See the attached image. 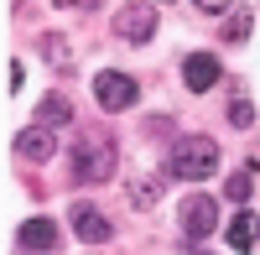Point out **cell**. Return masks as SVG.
Listing matches in <instances>:
<instances>
[{"mask_svg": "<svg viewBox=\"0 0 260 255\" xmlns=\"http://www.w3.org/2000/svg\"><path fill=\"white\" fill-rule=\"evenodd\" d=\"M115 141L104 136V131H94V136H83L78 141V151H73V182L78 187H89V182H110L115 177Z\"/></svg>", "mask_w": 260, "mask_h": 255, "instance_id": "obj_1", "label": "cell"}, {"mask_svg": "<svg viewBox=\"0 0 260 255\" xmlns=\"http://www.w3.org/2000/svg\"><path fill=\"white\" fill-rule=\"evenodd\" d=\"M167 167H172L177 177H187V182H203V177L219 172V141H208V136H182L177 146H172Z\"/></svg>", "mask_w": 260, "mask_h": 255, "instance_id": "obj_2", "label": "cell"}, {"mask_svg": "<svg viewBox=\"0 0 260 255\" xmlns=\"http://www.w3.org/2000/svg\"><path fill=\"white\" fill-rule=\"evenodd\" d=\"M94 99H99L110 115H120V110L136 104V78H125V73H115V68L99 73V78H94Z\"/></svg>", "mask_w": 260, "mask_h": 255, "instance_id": "obj_3", "label": "cell"}, {"mask_svg": "<svg viewBox=\"0 0 260 255\" xmlns=\"http://www.w3.org/2000/svg\"><path fill=\"white\" fill-rule=\"evenodd\" d=\"M219 229V203L213 198H187L182 203V235L187 240H208Z\"/></svg>", "mask_w": 260, "mask_h": 255, "instance_id": "obj_4", "label": "cell"}, {"mask_svg": "<svg viewBox=\"0 0 260 255\" xmlns=\"http://www.w3.org/2000/svg\"><path fill=\"white\" fill-rule=\"evenodd\" d=\"M151 31H156V11H151V6H125V11H115V37H120V42H151Z\"/></svg>", "mask_w": 260, "mask_h": 255, "instance_id": "obj_5", "label": "cell"}, {"mask_svg": "<svg viewBox=\"0 0 260 255\" xmlns=\"http://www.w3.org/2000/svg\"><path fill=\"white\" fill-rule=\"evenodd\" d=\"M16 245H21V250H37V255H57L62 235H57L52 219H26V224L16 229Z\"/></svg>", "mask_w": 260, "mask_h": 255, "instance_id": "obj_6", "label": "cell"}, {"mask_svg": "<svg viewBox=\"0 0 260 255\" xmlns=\"http://www.w3.org/2000/svg\"><path fill=\"white\" fill-rule=\"evenodd\" d=\"M68 214H73V229H78V240H83V245H104V240L115 235L110 219H104L99 208H89V203H73Z\"/></svg>", "mask_w": 260, "mask_h": 255, "instance_id": "obj_7", "label": "cell"}, {"mask_svg": "<svg viewBox=\"0 0 260 255\" xmlns=\"http://www.w3.org/2000/svg\"><path fill=\"white\" fill-rule=\"evenodd\" d=\"M16 151L26 156V162H52V151H57V136L47 131V125H26V131L16 136Z\"/></svg>", "mask_w": 260, "mask_h": 255, "instance_id": "obj_8", "label": "cell"}, {"mask_svg": "<svg viewBox=\"0 0 260 255\" xmlns=\"http://www.w3.org/2000/svg\"><path fill=\"white\" fill-rule=\"evenodd\" d=\"M182 78H187V89L208 94L213 83H219V57H213V52H192V57L182 62Z\"/></svg>", "mask_w": 260, "mask_h": 255, "instance_id": "obj_9", "label": "cell"}, {"mask_svg": "<svg viewBox=\"0 0 260 255\" xmlns=\"http://www.w3.org/2000/svg\"><path fill=\"white\" fill-rule=\"evenodd\" d=\"M255 229H260V214H234V224H229V250H250L255 245Z\"/></svg>", "mask_w": 260, "mask_h": 255, "instance_id": "obj_10", "label": "cell"}, {"mask_svg": "<svg viewBox=\"0 0 260 255\" xmlns=\"http://www.w3.org/2000/svg\"><path fill=\"white\" fill-rule=\"evenodd\" d=\"M68 120H73V104L62 99V94H47V99H42L37 125H47V131H52V125H68Z\"/></svg>", "mask_w": 260, "mask_h": 255, "instance_id": "obj_11", "label": "cell"}, {"mask_svg": "<svg viewBox=\"0 0 260 255\" xmlns=\"http://www.w3.org/2000/svg\"><path fill=\"white\" fill-rule=\"evenodd\" d=\"M125 193H130V203H136V208H151V203H156V193H161V182H156V177H136Z\"/></svg>", "mask_w": 260, "mask_h": 255, "instance_id": "obj_12", "label": "cell"}, {"mask_svg": "<svg viewBox=\"0 0 260 255\" xmlns=\"http://www.w3.org/2000/svg\"><path fill=\"white\" fill-rule=\"evenodd\" d=\"M250 187H255V167H240V172L224 182V193H229L234 203H245V198H250Z\"/></svg>", "mask_w": 260, "mask_h": 255, "instance_id": "obj_13", "label": "cell"}, {"mask_svg": "<svg viewBox=\"0 0 260 255\" xmlns=\"http://www.w3.org/2000/svg\"><path fill=\"white\" fill-rule=\"evenodd\" d=\"M42 57H47V62H57V68H68V42H62V37H42Z\"/></svg>", "mask_w": 260, "mask_h": 255, "instance_id": "obj_14", "label": "cell"}, {"mask_svg": "<svg viewBox=\"0 0 260 255\" xmlns=\"http://www.w3.org/2000/svg\"><path fill=\"white\" fill-rule=\"evenodd\" d=\"M224 37H229V42L250 37V11H234V16H229V26H224Z\"/></svg>", "mask_w": 260, "mask_h": 255, "instance_id": "obj_15", "label": "cell"}, {"mask_svg": "<svg viewBox=\"0 0 260 255\" xmlns=\"http://www.w3.org/2000/svg\"><path fill=\"white\" fill-rule=\"evenodd\" d=\"M229 120L240 125V131H250V125H255V110H250V104L240 99V104H234V110H229Z\"/></svg>", "mask_w": 260, "mask_h": 255, "instance_id": "obj_16", "label": "cell"}, {"mask_svg": "<svg viewBox=\"0 0 260 255\" xmlns=\"http://www.w3.org/2000/svg\"><path fill=\"white\" fill-rule=\"evenodd\" d=\"M21 78H26V68H21V62H11V68H6V89H11V94L21 89Z\"/></svg>", "mask_w": 260, "mask_h": 255, "instance_id": "obj_17", "label": "cell"}, {"mask_svg": "<svg viewBox=\"0 0 260 255\" xmlns=\"http://www.w3.org/2000/svg\"><path fill=\"white\" fill-rule=\"evenodd\" d=\"M198 6H203V11H224L229 0H198Z\"/></svg>", "mask_w": 260, "mask_h": 255, "instance_id": "obj_18", "label": "cell"}]
</instances>
